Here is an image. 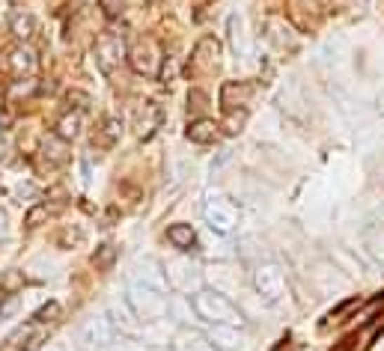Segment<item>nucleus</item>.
I'll use <instances>...</instances> for the list:
<instances>
[{
	"label": "nucleus",
	"instance_id": "13",
	"mask_svg": "<svg viewBox=\"0 0 384 351\" xmlns=\"http://www.w3.org/2000/svg\"><path fill=\"white\" fill-rule=\"evenodd\" d=\"M167 241L185 253V250H191L197 244V232L188 227V223H173V227L167 230Z\"/></svg>",
	"mask_w": 384,
	"mask_h": 351
},
{
	"label": "nucleus",
	"instance_id": "11",
	"mask_svg": "<svg viewBox=\"0 0 384 351\" xmlns=\"http://www.w3.org/2000/svg\"><path fill=\"white\" fill-rule=\"evenodd\" d=\"M9 69H12V74H18V78H24V74H33L36 72V54L30 51V48H12L9 51Z\"/></svg>",
	"mask_w": 384,
	"mask_h": 351
},
{
	"label": "nucleus",
	"instance_id": "10",
	"mask_svg": "<svg viewBox=\"0 0 384 351\" xmlns=\"http://www.w3.org/2000/svg\"><path fill=\"white\" fill-rule=\"evenodd\" d=\"M208 343H215V348H220V351H235L241 345V333H239V328H230V324H212Z\"/></svg>",
	"mask_w": 384,
	"mask_h": 351
},
{
	"label": "nucleus",
	"instance_id": "3",
	"mask_svg": "<svg viewBox=\"0 0 384 351\" xmlns=\"http://www.w3.org/2000/svg\"><path fill=\"white\" fill-rule=\"evenodd\" d=\"M203 220L208 223V230L230 235L239 227V211H235V206L224 194H208V199L203 203Z\"/></svg>",
	"mask_w": 384,
	"mask_h": 351
},
{
	"label": "nucleus",
	"instance_id": "26",
	"mask_svg": "<svg viewBox=\"0 0 384 351\" xmlns=\"http://www.w3.org/2000/svg\"><path fill=\"white\" fill-rule=\"evenodd\" d=\"M203 107H206V95L194 90V93L188 95V110H203Z\"/></svg>",
	"mask_w": 384,
	"mask_h": 351
},
{
	"label": "nucleus",
	"instance_id": "1",
	"mask_svg": "<svg viewBox=\"0 0 384 351\" xmlns=\"http://www.w3.org/2000/svg\"><path fill=\"white\" fill-rule=\"evenodd\" d=\"M194 312L208 324H230V328H241V312L239 307L232 304L230 298H224L220 292L212 289H203L191 298Z\"/></svg>",
	"mask_w": 384,
	"mask_h": 351
},
{
	"label": "nucleus",
	"instance_id": "9",
	"mask_svg": "<svg viewBox=\"0 0 384 351\" xmlns=\"http://www.w3.org/2000/svg\"><path fill=\"white\" fill-rule=\"evenodd\" d=\"M230 45L235 57H247L251 54V39H247V27H244V15H230Z\"/></svg>",
	"mask_w": 384,
	"mask_h": 351
},
{
	"label": "nucleus",
	"instance_id": "4",
	"mask_svg": "<svg viewBox=\"0 0 384 351\" xmlns=\"http://www.w3.org/2000/svg\"><path fill=\"white\" fill-rule=\"evenodd\" d=\"M253 286L268 304H280V300L286 298V277H283L280 265H274V262H263V265L253 271Z\"/></svg>",
	"mask_w": 384,
	"mask_h": 351
},
{
	"label": "nucleus",
	"instance_id": "19",
	"mask_svg": "<svg viewBox=\"0 0 384 351\" xmlns=\"http://www.w3.org/2000/svg\"><path fill=\"white\" fill-rule=\"evenodd\" d=\"M117 262V247L114 244H102V247H95V253H93V265L98 271H107L110 265Z\"/></svg>",
	"mask_w": 384,
	"mask_h": 351
},
{
	"label": "nucleus",
	"instance_id": "24",
	"mask_svg": "<svg viewBox=\"0 0 384 351\" xmlns=\"http://www.w3.org/2000/svg\"><path fill=\"white\" fill-rule=\"evenodd\" d=\"M357 307V300H345V304H340L337 310H331V316H328V324L331 322H343V316H345V312H352Z\"/></svg>",
	"mask_w": 384,
	"mask_h": 351
},
{
	"label": "nucleus",
	"instance_id": "8",
	"mask_svg": "<svg viewBox=\"0 0 384 351\" xmlns=\"http://www.w3.org/2000/svg\"><path fill=\"white\" fill-rule=\"evenodd\" d=\"M131 280H138L143 286H152V289H158V292H167V274L161 271V265L155 259L134 262V277Z\"/></svg>",
	"mask_w": 384,
	"mask_h": 351
},
{
	"label": "nucleus",
	"instance_id": "5",
	"mask_svg": "<svg viewBox=\"0 0 384 351\" xmlns=\"http://www.w3.org/2000/svg\"><path fill=\"white\" fill-rule=\"evenodd\" d=\"M114 336H117V328H114V322H110L107 316H93V319H86L84 328H81V343L90 348V351L110 345V343H114Z\"/></svg>",
	"mask_w": 384,
	"mask_h": 351
},
{
	"label": "nucleus",
	"instance_id": "17",
	"mask_svg": "<svg viewBox=\"0 0 384 351\" xmlns=\"http://www.w3.org/2000/svg\"><path fill=\"white\" fill-rule=\"evenodd\" d=\"M247 95H251V86L247 84H224V90H220V105L227 110H232L235 105H244Z\"/></svg>",
	"mask_w": 384,
	"mask_h": 351
},
{
	"label": "nucleus",
	"instance_id": "22",
	"mask_svg": "<svg viewBox=\"0 0 384 351\" xmlns=\"http://www.w3.org/2000/svg\"><path fill=\"white\" fill-rule=\"evenodd\" d=\"M60 312H63V307H60L57 300H48V304H45L39 312H36V322H39V324H48V322H54Z\"/></svg>",
	"mask_w": 384,
	"mask_h": 351
},
{
	"label": "nucleus",
	"instance_id": "30",
	"mask_svg": "<svg viewBox=\"0 0 384 351\" xmlns=\"http://www.w3.org/2000/svg\"><path fill=\"white\" fill-rule=\"evenodd\" d=\"M0 235H4V215H0Z\"/></svg>",
	"mask_w": 384,
	"mask_h": 351
},
{
	"label": "nucleus",
	"instance_id": "16",
	"mask_svg": "<svg viewBox=\"0 0 384 351\" xmlns=\"http://www.w3.org/2000/svg\"><path fill=\"white\" fill-rule=\"evenodd\" d=\"M9 30L12 36H18V39H30V36L36 33V18L30 15V12H12L9 15Z\"/></svg>",
	"mask_w": 384,
	"mask_h": 351
},
{
	"label": "nucleus",
	"instance_id": "29",
	"mask_svg": "<svg viewBox=\"0 0 384 351\" xmlns=\"http://www.w3.org/2000/svg\"><path fill=\"white\" fill-rule=\"evenodd\" d=\"M45 351H66V348H63V345H48Z\"/></svg>",
	"mask_w": 384,
	"mask_h": 351
},
{
	"label": "nucleus",
	"instance_id": "14",
	"mask_svg": "<svg viewBox=\"0 0 384 351\" xmlns=\"http://www.w3.org/2000/svg\"><path fill=\"white\" fill-rule=\"evenodd\" d=\"M176 351H218L212 343H208V336L197 333V331H182L176 336Z\"/></svg>",
	"mask_w": 384,
	"mask_h": 351
},
{
	"label": "nucleus",
	"instance_id": "20",
	"mask_svg": "<svg viewBox=\"0 0 384 351\" xmlns=\"http://www.w3.org/2000/svg\"><path fill=\"white\" fill-rule=\"evenodd\" d=\"M119 134H122V122L117 117H105L102 119V143L105 146H114L119 140Z\"/></svg>",
	"mask_w": 384,
	"mask_h": 351
},
{
	"label": "nucleus",
	"instance_id": "27",
	"mask_svg": "<svg viewBox=\"0 0 384 351\" xmlns=\"http://www.w3.org/2000/svg\"><path fill=\"white\" fill-rule=\"evenodd\" d=\"M21 283V274H15V271H12V274H6V277L4 280H0V286H4V289L12 295V289H15V286Z\"/></svg>",
	"mask_w": 384,
	"mask_h": 351
},
{
	"label": "nucleus",
	"instance_id": "31",
	"mask_svg": "<svg viewBox=\"0 0 384 351\" xmlns=\"http://www.w3.org/2000/svg\"><path fill=\"white\" fill-rule=\"evenodd\" d=\"M146 4H150V6H152V4H158V0H146Z\"/></svg>",
	"mask_w": 384,
	"mask_h": 351
},
{
	"label": "nucleus",
	"instance_id": "12",
	"mask_svg": "<svg viewBox=\"0 0 384 351\" xmlns=\"http://www.w3.org/2000/svg\"><path fill=\"white\" fill-rule=\"evenodd\" d=\"M42 164L48 170L66 164V143L60 140V137H48V140L42 143Z\"/></svg>",
	"mask_w": 384,
	"mask_h": 351
},
{
	"label": "nucleus",
	"instance_id": "23",
	"mask_svg": "<svg viewBox=\"0 0 384 351\" xmlns=\"http://www.w3.org/2000/svg\"><path fill=\"white\" fill-rule=\"evenodd\" d=\"M66 102H69L72 107L84 110L86 105H90V95H86V93H81V90H69V93H66Z\"/></svg>",
	"mask_w": 384,
	"mask_h": 351
},
{
	"label": "nucleus",
	"instance_id": "28",
	"mask_svg": "<svg viewBox=\"0 0 384 351\" xmlns=\"http://www.w3.org/2000/svg\"><path fill=\"white\" fill-rule=\"evenodd\" d=\"M45 215H48V208H45V206H39V208H33V211H30V215H27V223H30V227H36V223H39V220H42Z\"/></svg>",
	"mask_w": 384,
	"mask_h": 351
},
{
	"label": "nucleus",
	"instance_id": "18",
	"mask_svg": "<svg viewBox=\"0 0 384 351\" xmlns=\"http://www.w3.org/2000/svg\"><path fill=\"white\" fill-rule=\"evenodd\" d=\"M78 131H81V117L78 114H69V117H63L57 122V137H60V140H75Z\"/></svg>",
	"mask_w": 384,
	"mask_h": 351
},
{
	"label": "nucleus",
	"instance_id": "21",
	"mask_svg": "<svg viewBox=\"0 0 384 351\" xmlns=\"http://www.w3.org/2000/svg\"><path fill=\"white\" fill-rule=\"evenodd\" d=\"M18 307H21V298L12 292V295H6L4 300H0V322H6V319H12L18 312Z\"/></svg>",
	"mask_w": 384,
	"mask_h": 351
},
{
	"label": "nucleus",
	"instance_id": "7",
	"mask_svg": "<svg viewBox=\"0 0 384 351\" xmlns=\"http://www.w3.org/2000/svg\"><path fill=\"white\" fill-rule=\"evenodd\" d=\"M119 60H122V42L117 39L114 33H102V36H98V42H95V62H98V69H102L105 74H110V72L119 66Z\"/></svg>",
	"mask_w": 384,
	"mask_h": 351
},
{
	"label": "nucleus",
	"instance_id": "25",
	"mask_svg": "<svg viewBox=\"0 0 384 351\" xmlns=\"http://www.w3.org/2000/svg\"><path fill=\"white\" fill-rule=\"evenodd\" d=\"M98 6L105 9L107 18H117L119 12H122V0H98Z\"/></svg>",
	"mask_w": 384,
	"mask_h": 351
},
{
	"label": "nucleus",
	"instance_id": "15",
	"mask_svg": "<svg viewBox=\"0 0 384 351\" xmlns=\"http://www.w3.org/2000/svg\"><path fill=\"white\" fill-rule=\"evenodd\" d=\"M185 134H188L191 143H200L203 146V143H212L215 137H218V125L212 119H197V122L188 125V131H185Z\"/></svg>",
	"mask_w": 384,
	"mask_h": 351
},
{
	"label": "nucleus",
	"instance_id": "6",
	"mask_svg": "<svg viewBox=\"0 0 384 351\" xmlns=\"http://www.w3.org/2000/svg\"><path fill=\"white\" fill-rule=\"evenodd\" d=\"M158 60H161V51H158V45L152 39H138L128 51L131 69L138 74H146V78H152V74L158 72Z\"/></svg>",
	"mask_w": 384,
	"mask_h": 351
},
{
	"label": "nucleus",
	"instance_id": "2",
	"mask_svg": "<svg viewBox=\"0 0 384 351\" xmlns=\"http://www.w3.org/2000/svg\"><path fill=\"white\" fill-rule=\"evenodd\" d=\"M126 300H128V307H131V312H134V319H143V322H155V319H161V316L167 312V298H164V292L152 289V286H143V283H138V280L128 283Z\"/></svg>",
	"mask_w": 384,
	"mask_h": 351
}]
</instances>
